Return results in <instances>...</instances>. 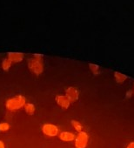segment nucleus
Instances as JSON below:
<instances>
[{
    "instance_id": "1",
    "label": "nucleus",
    "mask_w": 134,
    "mask_h": 148,
    "mask_svg": "<svg viewBox=\"0 0 134 148\" xmlns=\"http://www.w3.org/2000/svg\"><path fill=\"white\" fill-rule=\"evenodd\" d=\"M25 98L24 96L18 95L6 101V108L10 111H14L22 108L24 106H25Z\"/></svg>"
},
{
    "instance_id": "2",
    "label": "nucleus",
    "mask_w": 134,
    "mask_h": 148,
    "mask_svg": "<svg viewBox=\"0 0 134 148\" xmlns=\"http://www.w3.org/2000/svg\"><path fill=\"white\" fill-rule=\"evenodd\" d=\"M28 66L30 68V70L37 74V75H39L41 74L44 71V64H43V61L42 58H34L29 60L28 62Z\"/></svg>"
},
{
    "instance_id": "3",
    "label": "nucleus",
    "mask_w": 134,
    "mask_h": 148,
    "mask_svg": "<svg viewBox=\"0 0 134 148\" xmlns=\"http://www.w3.org/2000/svg\"><path fill=\"white\" fill-rule=\"evenodd\" d=\"M88 141H89V135L86 132H80L78 133V135H76L74 143H75V146L76 148H85L88 145Z\"/></svg>"
},
{
    "instance_id": "4",
    "label": "nucleus",
    "mask_w": 134,
    "mask_h": 148,
    "mask_svg": "<svg viewBox=\"0 0 134 148\" xmlns=\"http://www.w3.org/2000/svg\"><path fill=\"white\" fill-rule=\"evenodd\" d=\"M42 131L44 135L49 137H55L58 134V128L53 124H44L42 127Z\"/></svg>"
},
{
    "instance_id": "5",
    "label": "nucleus",
    "mask_w": 134,
    "mask_h": 148,
    "mask_svg": "<svg viewBox=\"0 0 134 148\" xmlns=\"http://www.w3.org/2000/svg\"><path fill=\"white\" fill-rule=\"evenodd\" d=\"M65 96L71 102H75L79 99V92L76 87H69L65 91Z\"/></svg>"
},
{
    "instance_id": "6",
    "label": "nucleus",
    "mask_w": 134,
    "mask_h": 148,
    "mask_svg": "<svg viewBox=\"0 0 134 148\" xmlns=\"http://www.w3.org/2000/svg\"><path fill=\"white\" fill-rule=\"evenodd\" d=\"M56 102L63 109H67L71 106V101L68 99V98H67L65 95L56 96Z\"/></svg>"
},
{
    "instance_id": "7",
    "label": "nucleus",
    "mask_w": 134,
    "mask_h": 148,
    "mask_svg": "<svg viewBox=\"0 0 134 148\" xmlns=\"http://www.w3.org/2000/svg\"><path fill=\"white\" fill-rule=\"evenodd\" d=\"M76 135L72 132H62L59 134V138L64 142H72L74 141Z\"/></svg>"
},
{
    "instance_id": "8",
    "label": "nucleus",
    "mask_w": 134,
    "mask_h": 148,
    "mask_svg": "<svg viewBox=\"0 0 134 148\" xmlns=\"http://www.w3.org/2000/svg\"><path fill=\"white\" fill-rule=\"evenodd\" d=\"M12 63L13 62H20L24 58V54L21 52H9L7 58Z\"/></svg>"
},
{
    "instance_id": "9",
    "label": "nucleus",
    "mask_w": 134,
    "mask_h": 148,
    "mask_svg": "<svg viewBox=\"0 0 134 148\" xmlns=\"http://www.w3.org/2000/svg\"><path fill=\"white\" fill-rule=\"evenodd\" d=\"M114 79H115L117 83L121 84V83H124L127 79V76L123 73H121V72L116 71V72H114Z\"/></svg>"
},
{
    "instance_id": "10",
    "label": "nucleus",
    "mask_w": 134,
    "mask_h": 148,
    "mask_svg": "<svg viewBox=\"0 0 134 148\" xmlns=\"http://www.w3.org/2000/svg\"><path fill=\"white\" fill-rule=\"evenodd\" d=\"M71 124H72V127L74 128V130H76L78 132H80L83 131V125H82L79 121L74 120V119H73V120H72Z\"/></svg>"
},
{
    "instance_id": "11",
    "label": "nucleus",
    "mask_w": 134,
    "mask_h": 148,
    "mask_svg": "<svg viewBox=\"0 0 134 148\" xmlns=\"http://www.w3.org/2000/svg\"><path fill=\"white\" fill-rule=\"evenodd\" d=\"M25 112L30 114V115H32L35 112V106L33 104H31V103H27L25 104Z\"/></svg>"
},
{
    "instance_id": "12",
    "label": "nucleus",
    "mask_w": 134,
    "mask_h": 148,
    "mask_svg": "<svg viewBox=\"0 0 134 148\" xmlns=\"http://www.w3.org/2000/svg\"><path fill=\"white\" fill-rule=\"evenodd\" d=\"M89 67H90V70L92 71L93 74L95 75H98V74L100 73V71H99V66L98 64H89Z\"/></svg>"
},
{
    "instance_id": "13",
    "label": "nucleus",
    "mask_w": 134,
    "mask_h": 148,
    "mask_svg": "<svg viewBox=\"0 0 134 148\" xmlns=\"http://www.w3.org/2000/svg\"><path fill=\"white\" fill-rule=\"evenodd\" d=\"M12 62L8 59V58H6V59H5L4 61H3V63H2V68L5 70V71H7V70H9L10 69V67L12 66Z\"/></svg>"
},
{
    "instance_id": "14",
    "label": "nucleus",
    "mask_w": 134,
    "mask_h": 148,
    "mask_svg": "<svg viewBox=\"0 0 134 148\" xmlns=\"http://www.w3.org/2000/svg\"><path fill=\"white\" fill-rule=\"evenodd\" d=\"M9 128H10V125L6 122L0 124V131L1 132H6L9 130Z\"/></svg>"
},
{
    "instance_id": "15",
    "label": "nucleus",
    "mask_w": 134,
    "mask_h": 148,
    "mask_svg": "<svg viewBox=\"0 0 134 148\" xmlns=\"http://www.w3.org/2000/svg\"><path fill=\"white\" fill-rule=\"evenodd\" d=\"M133 94H134V93H133V91H132V90H129V91L126 92L125 97H126L127 99H129V98H131Z\"/></svg>"
},
{
    "instance_id": "16",
    "label": "nucleus",
    "mask_w": 134,
    "mask_h": 148,
    "mask_svg": "<svg viewBox=\"0 0 134 148\" xmlns=\"http://www.w3.org/2000/svg\"><path fill=\"white\" fill-rule=\"evenodd\" d=\"M126 148H134V141H132V142H130V143L127 145Z\"/></svg>"
},
{
    "instance_id": "17",
    "label": "nucleus",
    "mask_w": 134,
    "mask_h": 148,
    "mask_svg": "<svg viewBox=\"0 0 134 148\" xmlns=\"http://www.w3.org/2000/svg\"><path fill=\"white\" fill-rule=\"evenodd\" d=\"M0 148H5V145L4 144V142L1 141V140H0Z\"/></svg>"
},
{
    "instance_id": "18",
    "label": "nucleus",
    "mask_w": 134,
    "mask_h": 148,
    "mask_svg": "<svg viewBox=\"0 0 134 148\" xmlns=\"http://www.w3.org/2000/svg\"><path fill=\"white\" fill-rule=\"evenodd\" d=\"M133 93H134V88H133Z\"/></svg>"
}]
</instances>
